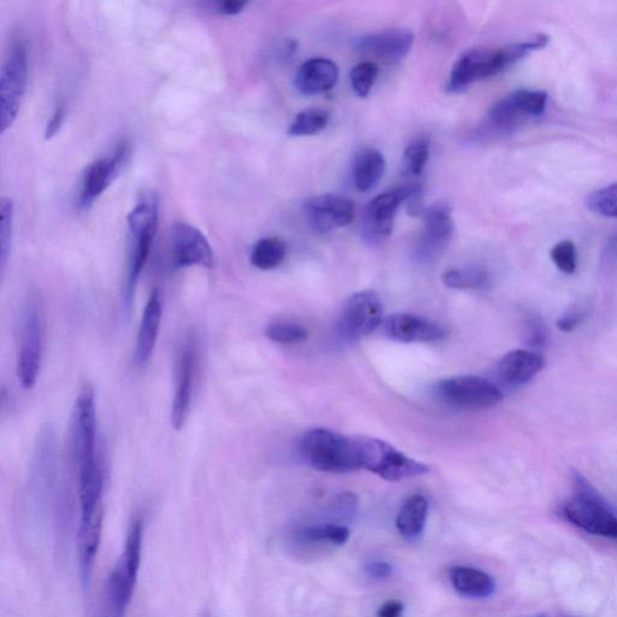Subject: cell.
<instances>
[{"label": "cell", "mask_w": 617, "mask_h": 617, "mask_svg": "<svg viewBox=\"0 0 617 617\" xmlns=\"http://www.w3.org/2000/svg\"><path fill=\"white\" fill-rule=\"evenodd\" d=\"M386 337L402 343H432L448 337V331L437 322L411 314H395L383 322Z\"/></svg>", "instance_id": "obj_17"}, {"label": "cell", "mask_w": 617, "mask_h": 617, "mask_svg": "<svg viewBox=\"0 0 617 617\" xmlns=\"http://www.w3.org/2000/svg\"><path fill=\"white\" fill-rule=\"evenodd\" d=\"M287 245L281 238L268 237L258 240L251 252L252 266L261 270L278 268L284 262Z\"/></svg>", "instance_id": "obj_26"}, {"label": "cell", "mask_w": 617, "mask_h": 617, "mask_svg": "<svg viewBox=\"0 0 617 617\" xmlns=\"http://www.w3.org/2000/svg\"><path fill=\"white\" fill-rule=\"evenodd\" d=\"M527 120H530V117L520 108L513 93H511L493 105L489 115H487L483 135L490 137V135L509 134Z\"/></svg>", "instance_id": "obj_22"}, {"label": "cell", "mask_w": 617, "mask_h": 617, "mask_svg": "<svg viewBox=\"0 0 617 617\" xmlns=\"http://www.w3.org/2000/svg\"><path fill=\"white\" fill-rule=\"evenodd\" d=\"M578 495L564 505L563 514L573 525L586 532L617 539V517L589 483L575 475Z\"/></svg>", "instance_id": "obj_7"}, {"label": "cell", "mask_w": 617, "mask_h": 617, "mask_svg": "<svg viewBox=\"0 0 617 617\" xmlns=\"http://www.w3.org/2000/svg\"><path fill=\"white\" fill-rule=\"evenodd\" d=\"M455 223L448 204L438 202L423 213V229L415 245V256L431 262L442 254L454 235Z\"/></svg>", "instance_id": "obj_13"}, {"label": "cell", "mask_w": 617, "mask_h": 617, "mask_svg": "<svg viewBox=\"0 0 617 617\" xmlns=\"http://www.w3.org/2000/svg\"><path fill=\"white\" fill-rule=\"evenodd\" d=\"M403 613V603L397 601V599H392V601L386 602L384 605H381L380 609L378 610V614H376V617H403Z\"/></svg>", "instance_id": "obj_40"}, {"label": "cell", "mask_w": 617, "mask_h": 617, "mask_svg": "<svg viewBox=\"0 0 617 617\" xmlns=\"http://www.w3.org/2000/svg\"><path fill=\"white\" fill-rule=\"evenodd\" d=\"M334 513L340 517H351L356 513L357 499L352 493H343L334 503Z\"/></svg>", "instance_id": "obj_37"}, {"label": "cell", "mask_w": 617, "mask_h": 617, "mask_svg": "<svg viewBox=\"0 0 617 617\" xmlns=\"http://www.w3.org/2000/svg\"><path fill=\"white\" fill-rule=\"evenodd\" d=\"M144 520L135 516L127 533L125 548L105 584L97 617H127L139 577L143 554Z\"/></svg>", "instance_id": "obj_2"}, {"label": "cell", "mask_w": 617, "mask_h": 617, "mask_svg": "<svg viewBox=\"0 0 617 617\" xmlns=\"http://www.w3.org/2000/svg\"><path fill=\"white\" fill-rule=\"evenodd\" d=\"M175 268H213L215 255L202 231L188 222H175L170 231Z\"/></svg>", "instance_id": "obj_14"}, {"label": "cell", "mask_w": 617, "mask_h": 617, "mask_svg": "<svg viewBox=\"0 0 617 617\" xmlns=\"http://www.w3.org/2000/svg\"><path fill=\"white\" fill-rule=\"evenodd\" d=\"M589 316V308L585 304H578L569 309L557 322L562 332H572L583 323Z\"/></svg>", "instance_id": "obj_36"}, {"label": "cell", "mask_w": 617, "mask_h": 617, "mask_svg": "<svg viewBox=\"0 0 617 617\" xmlns=\"http://www.w3.org/2000/svg\"><path fill=\"white\" fill-rule=\"evenodd\" d=\"M549 43L545 35H537L536 38L511 44L498 49H472L464 52L458 58L451 70L448 82L450 93H460L467 90L475 82L489 79L501 73L502 70L511 66L522 58L532 54L533 51L543 49Z\"/></svg>", "instance_id": "obj_1"}, {"label": "cell", "mask_w": 617, "mask_h": 617, "mask_svg": "<svg viewBox=\"0 0 617 617\" xmlns=\"http://www.w3.org/2000/svg\"><path fill=\"white\" fill-rule=\"evenodd\" d=\"M14 203L9 198L0 201V268L7 266L13 242Z\"/></svg>", "instance_id": "obj_31"}, {"label": "cell", "mask_w": 617, "mask_h": 617, "mask_svg": "<svg viewBox=\"0 0 617 617\" xmlns=\"http://www.w3.org/2000/svg\"><path fill=\"white\" fill-rule=\"evenodd\" d=\"M430 158V143L426 139H419L405 149L402 158V173L409 178H416L425 170Z\"/></svg>", "instance_id": "obj_30"}, {"label": "cell", "mask_w": 617, "mask_h": 617, "mask_svg": "<svg viewBox=\"0 0 617 617\" xmlns=\"http://www.w3.org/2000/svg\"><path fill=\"white\" fill-rule=\"evenodd\" d=\"M434 393L440 402L464 410L489 409L503 399L501 390L495 384L475 375L452 376L440 380Z\"/></svg>", "instance_id": "obj_8"}, {"label": "cell", "mask_w": 617, "mask_h": 617, "mask_svg": "<svg viewBox=\"0 0 617 617\" xmlns=\"http://www.w3.org/2000/svg\"><path fill=\"white\" fill-rule=\"evenodd\" d=\"M298 538L305 543H328L333 545H344L350 538L348 527L321 524L304 528L298 533Z\"/></svg>", "instance_id": "obj_29"}, {"label": "cell", "mask_w": 617, "mask_h": 617, "mask_svg": "<svg viewBox=\"0 0 617 617\" xmlns=\"http://www.w3.org/2000/svg\"><path fill=\"white\" fill-rule=\"evenodd\" d=\"M64 117H66V105H64V103H60L57 105L50 121L47 122L45 129L46 140L54 138L58 131H60L63 125Z\"/></svg>", "instance_id": "obj_38"}, {"label": "cell", "mask_w": 617, "mask_h": 617, "mask_svg": "<svg viewBox=\"0 0 617 617\" xmlns=\"http://www.w3.org/2000/svg\"><path fill=\"white\" fill-rule=\"evenodd\" d=\"M339 76L337 64L328 58H313L302 64L295 85L304 96H314L332 90Z\"/></svg>", "instance_id": "obj_20"}, {"label": "cell", "mask_w": 617, "mask_h": 617, "mask_svg": "<svg viewBox=\"0 0 617 617\" xmlns=\"http://www.w3.org/2000/svg\"><path fill=\"white\" fill-rule=\"evenodd\" d=\"M264 334L269 340L279 344H296L308 337L307 328L292 322L270 323Z\"/></svg>", "instance_id": "obj_34"}, {"label": "cell", "mask_w": 617, "mask_h": 617, "mask_svg": "<svg viewBox=\"0 0 617 617\" xmlns=\"http://www.w3.org/2000/svg\"><path fill=\"white\" fill-rule=\"evenodd\" d=\"M28 79L26 45L16 41L0 73V132L14 125L25 97Z\"/></svg>", "instance_id": "obj_9"}, {"label": "cell", "mask_w": 617, "mask_h": 617, "mask_svg": "<svg viewBox=\"0 0 617 617\" xmlns=\"http://www.w3.org/2000/svg\"><path fill=\"white\" fill-rule=\"evenodd\" d=\"M163 308L161 293L152 291L141 316L137 346L134 351V361L137 366L143 367L151 360L160 336Z\"/></svg>", "instance_id": "obj_19"}, {"label": "cell", "mask_w": 617, "mask_h": 617, "mask_svg": "<svg viewBox=\"0 0 617 617\" xmlns=\"http://www.w3.org/2000/svg\"><path fill=\"white\" fill-rule=\"evenodd\" d=\"M248 3L238 2V0H226V2L217 3V10L226 16H234L242 13Z\"/></svg>", "instance_id": "obj_41"}, {"label": "cell", "mask_w": 617, "mask_h": 617, "mask_svg": "<svg viewBox=\"0 0 617 617\" xmlns=\"http://www.w3.org/2000/svg\"><path fill=\"white\" fill-rule=\"evenodd\" d=\"M129 148L126 143L117 146L114 154L99 158L87 167L80 192V207L90 208L97 198L113 184L127 162Z\"/></svg>", "instance_id": "obj_16"}, {"label": "cell", "mask_w": 617, "mask_h": 617, "mask_svg": "<svg viewBox=\"0 0 617 617\" xmlns=\"http://www.w3.org/2000/svg\"><path fill=\"white\" fill-rule=\"evenodd\" d=\"M299 450L304 461L320 472L343 474L361 469L356 438L315 428L304 434Z\"/></svg>", "instance_id": "obj_3"}, {"label": "cell", "mask_w": 617, "mask_h": 617, "mask_svg": "<svg viewBox=\"0 0 617 617\" xmlns=\"http://www.w3.org/2000/svg\"><path fill=\"white\" fill-rule=\"evenodd\" d=\"M160 205L154 195L144 197L128 215V228L131 234V257L126 286V301L131 303L135 287L149 260L152 244L157 233Z\"/></svg>", "instance_id": "obj_5"}, {"label": "cell", "mask_w": 617, "mask_h": 617, "mask_svg": "<svg viewBox=\"0 0 617 617\" xmlns=\"http://www.w3.org/2000/svg\"><path fill=\"white\" fill-rule=\"evenodd\" d=\"M450 581L454 589L467 598H489L496 590L495 580L489 574L472 567H452Z\"/></svg>", "instance_id": "obj_23"}, {"label": "cell", "mask_w": 617, "mask_h": 617, "mask_svg": "<svg viewBox=\"0 0 617 617\" xmlns=\"http://www.w3.org/2000/svg\"><path fill=\"white\" fill-rule=\"evenodd\" d=\"M383 322L384 308L378 293L362 291L352 295L346 302L339 331L344 339L355 342L373 333Z\"/></svg>", "instance_id": "obj_12"}, {"label": "cell", "mask_w": 617, "mask_h": 617, "mask_svg": "<svg viewBox=\"0 0 617 617\" xmlns=\"http://www.w3.org/2000/svg\"><path fill=\"white\" fill-rule=\"evenodd\" d=\"M45 321L38 299L29 298L20 319L17 378L25 390L37 385L44 354Z\"/></svg>", "instance_id": "obj_4"}, {"label": "cell", "mask_w": 617, "mask_h": 617, "mask_svg": "<svg viewBox=\"0 0 617 617\" xmlns=\"http://www.w3.org/2000/svg\"><path fill=\"white\" fill-rule=\"evenodd\" d=\"M586 205L597 215L617 219V182L593 191L586 198Z\"/></svg>", "instance_id": "obj_32"}, {"label": "cell", "mask_w": 617, "mask_h": 617, "mask_svg": "<svg viewBox=\"0 0 617 617\" xmlns=\"http://www.w3.org/2000/svg\"><path fill=\"white\" fill-rule=\"evenodd\" d=\"M530 342L533 346H542L546 342V332L542 323L534 322L530 331Z\"/></svg>", "instance_id": "obj_42"}, {"label": "cell", "mask_w": 617, "mask_h": 617, "mask_svg": "<svg viewBox=\"0 0 617 617\" xmlns=\"http://www.w3.org/2000/svg\"><path fill=\"white\" fill-rule=\"evenodd\" d=\"M328 111L320 108H311L301 111L292 121L289 134L292 137H310L323 131L329 122Z\"/></svg>", "instance_id": "obj_28"}, {"label": "cell", "mask_w": 617, "mask_h": 617, "mask_svg": "<svg viewBox=\"0 0 617 617\" xmlns=\"http://www.w3.org/2000/svg\"><path fill=\"white\" fill-rule=\"evenodd\" d=\"M197 370V338L195 334H187L179 346L175 361V389L170 420L176 431L185 427L190 416Z\"/></svg>", "instance_id": "obj_11"}, {"label": "cell", "mask_w": 617, "mask_h": 617, "mask_svg": "<svg viewBox=\"0 0 617 617\" xmlns=\"http://www.w3.org/2000/svg\"><path fill=\"white\" fill-rule=\"evenodd\" d=\"M356 442L361 469H367L381 479L396 483V481L421 477L430 472L426 464L405 456L384 440L358 437Z\"/></svg>", "instance_id": "obj_6"}, {"label": "cell", "mask_w": 617, "mask_h": 617, "mask_svg": "<svg viewBox=\"0 0 617 617\" xmlns=\"http://www.w3.org/2000/svg\"><path fill=\"white\" fill-rule=\"evenodd\" d=\"M551 260L564 274H573L577 270V248L571 240H562L551 250Z\"/></svg>", "instance_id": "obj_35"}, {"label": "cell", "mask_w": 617, "mask_h": 617, "mask_svg": "<svg viewBox=\"0 0 617 617\" xmlns=\"http://www.w3.org/2000/svg\"><path fill=\"white\" fill-rule=\"evenodd\" d=\"M366 574L374 580H386L392 577L393 567L385 561L369 562L366 566Z\"/></svg>", "instance_id": "obj_39"}, {"label": "cell", "mask_w": 617, "mask_h": 617, "mask_svg": "<svg viewBox=\"0 0 617 617\" xmlns=\"http://www.w3.org/2000/svg\"><path fill=\"white\" fill-rule=\"evenodd\" d=\"M385 158L379 150L364 149L352 164V178L358 191L367 192L379 184L385 172Z\"/></svg>", "instance_id": "obj_24"}, {"label": "cell", "mask_w": 617, "mask_h": 617, "mask_svg": "<svg viewBox=\"0 0 617 617\" xmlns=\"http://www.w3.org/2000/svg\"><path fill=\"white\" fill-rule=\"evenodd\" d=\"M414 41V33L408 29H389L364 35L358 39L356 49L362 55L378 58L384 62H396L409 54Z\"/></svg>", "instance_id": "obj_18"}, {"label": "cell", "mask_w": 617, "mask_h": 617, "mask_svg": "<svg viewBox=\"0 0 617 617\" xmlns=\"http://www.w3.org/2000/svg\"><path fill=\"white\" fill-rule=\"evenodd\" d=\"M544 364V357L537 352L514 350L502 358L498 372L505 383L519 386L528 383L542 372Z\"/></svg>", "instance_id": "obj_21"}, {"label": "cell", "mask_w": 617, "mask_h": 617, "mask_svg": "<svg viewBox=\"0 0 617 617\" xmlns=\"http://www.w3.org/2000/svg\"><path fill=\"white\" fill-rule=\"evenodd\" d=\"M303 210L308 225L317 233L349 226L355 217L354 202L348 197L331 193L309 198Z\"/></svg>", "instance_id": "obj_15"}, {"label": "cell", "mask_w": 617, "mask_h": 617, "mask_svg": "<svg viewBox=\"0 0 617 617\" xmlns=\"http://www.w3.org/2000/svg\"><path fill=\"white\" fill-rule=\"evenodd\" d=\"M443 282L450 289L483 290L491 285V275L480 267L450 269L444 273Z\"/></svg>", "instance_id": "obj_27"}, {"label": "cell", "mask_w": 617, "mask_h": 617, "mask_svg": "<svg viewBox=\"0 0 617 617\" xmlns=\"http://www.w3.org/2000/svg\"><path fill=\"white\" fill-rule=\"evenodd\" d=\"M420 186L408 185L395 188L375 197L363 213L362 235L366 243L378 246L389 239L399 207L420 190Z\"/></svg>", "instance_id": "obj_10"}, {"label": "cell", "mask_w": 617, "mask_h": 617, "mask_svg": "<svg viewBox=\"0 0 617 617\" xmlns=\"http://www.w3.org/2000/svg\"><path fill=\"white\" fill-rule=\"evenodd\" d=\"M428 515V502L425 496L413 495L407 499L399 510L396 526L402 537L409 540L419 539L425 531Z\"/></svg>", "instance_id": "obj_25"}, {"label": "cell", "mask_w": 617, "mask_h": 617, "mask_svg": "<svg viewBox=\"0 0 617 617\" xmlns=\"http://www.w3.org/2000/svg\"><path fill=\"white\" fill-rule=\"evenodd\" d=\"M205 617H210V615H207V616H205Z\"/></svg>", "instance_id": "obj_43"}, {"label": "cell", "mask_w": 617, "mask_h": 617, "mask_svg": "<svg viewBox=\"0 0 617 617\" xmlns=\"http://www.w3.org/2000/svg\"><path fill=\"white\" fill-rule=\"evenodd\" d=\"M379 75L378 63L374 61H364L358 63L351 70V86L354 88L358 97L366 98L375 84Z\"/></svg>", "instance_id": "obj_33"}]
</instances>
